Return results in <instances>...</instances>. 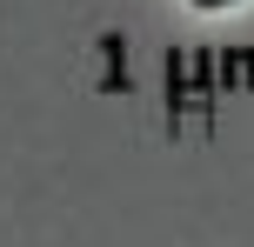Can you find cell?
Returning <instances> with one entry per match:
<instances>
[{
	"label": "cell",
	"instance_id": "cell-1",
	"mask_svg": "<svg viewBox=\"0 0 254 247\" xmlns=\"http://www.w3.org/2000/svg\"><path fill=\"white\" fill-rule=\"evenodd\" d=\"M194 7H234V0H194Z\"/></svg>",
	"mask_w": 254,
	"mask_h": 247
}]
</instances>
